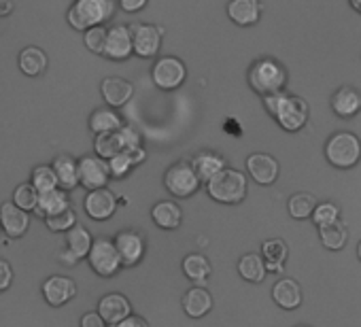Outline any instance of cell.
Here are the masks:
<instances>
[{"label":"cell","instance_id":"obj_39","mask_svg":"<svg viewBox=\"0 0 361 327\" xmlns=\"http://www.w3.org/2000/svg\"><path fill=\"white\" fill-rule=\"evenodd\" d=\"M310 217H312L314 226L321 228V226H327V223L338 221L340 219V209L334 202H321V204L314 206V211H312Z\"/></svg>","mask_w":361,"mask_h":327},{"label":"cell","instance_id":"obj_38","mask_svg":"<svg viewBox=\"0 0 361 327\" xmlns=\"http://www.w3.org/2000/svg\"><path fill=\"white\" fill-rule=\"evenodd\" d=\"M75 223H77V215H75L73 206H68V209L51 215V217H45V226L51 232H68Z\"/></svg>","mask_w":361,"mask_h":327},{"label":"cell","instance_id":"obj_40","mask_svg":"<svg viewBox=\"0 0 361 327\" xmlns=\"http://www.w3.org/2000/svg\"><path fill=\"white\" fill-rule=\"evenodd\" d=\"M83 43H85V47H87L92 54L102 56V51H104V43H106V28H104V26L87 28V30H85V37H83Z\"/></svg>","mask_w":361,"mask_h":327},{"label":"cell","instance_id":"obj_34","mask_svg":"<svg viewBox=\"0 0 361 327\" xmlns=\"http://www.w3.org/2000/svg\"><path fill=\"white\" fill-rule=\"evenodd\" d=\"M314 206H317V198L312 194H308V192H298L287 202L289 215L293 219H308L312 215Z\"/></svg>","mask_w":361,"mask_h":327},{"label":"cell","instance_id":"obj_31","mask_svg":"<svg viewBox=\"0 0 361 327\" xmlns=\"http://www.w3.org/2000/svg\"><path fill=\"white\" fill-rule=\"evenodd\" d=\"M319 238H321V242H323L325 249L340 251V249H344V245L348 240V232H346V226L338 219L334 223L321 226L319 228Z\"/></svg>","mask_w":361,"mask_h":327},{"label":"cell","instance_id":"obj_48","mask_svg":"<svg viewBox=\"0 0 361 327\" xmlns=\"http://www.w3.org/2000/svg\"><path fill=\"white\" fill-rule=\"evenodd\" d=\"M16 11L13 0H0V18H7Z\"/></svg>","mask_w":361,"mask_h":327},{"label":"cell","instance_id":"obj_45","mask_svg":"<svg viewBox=\"0 0 361 327\" xmlns=\"http://www.w3.org/2000/svg\"><path fill=\"white\" fill-rule=\"evenodd\" d=\"M106 323L102 321V316L98 312H85L81 319V327H104Z\"/></svg>","mask_w":361,"mask_h":327},{"label":"cell","instance_id":"obj_3","mask_svg":"<svg viewBox=\"0 0 361 327\" xmlns=\"http://www.w3.org/2000/svg\"><path fill=\"white\" fill-rule=\"evenodd\" d=\"M209 196L221 204H238L247 196V177L240 171L224 168L207 183Z\"/></svg>","mask_w":361,"mask_h":327},{"label":"cell","instance_id":"obj_36","mask_svg":"<svg viewBox=\"0 0 361 327\" xmlns=\"http://www.w3.org/2000/svg\"><path fill=\"white\" fill-rule=\"evenodd\" d=\"M32 187L39 194L58 190V177H56L54 168L51 166H39V168H35L32 171Z\"/></svg>","mask_w":361,"mask_h":327},{"label":"cell","instance_id":"obj_19","mask_svg":"<svg viewBox=\"0 0 361 327\" xmlns=\"http://www.w3.org/2000/svg\"><path fill=\"white\" fill-rule=\"evenodd\" d=\"M100 92H102L104 102H106L111 109L123 106V104L134 96L132 83L126 81V79H121V77H109V79H104L102 85H100Z\"/></svg>","mask_w":361,"mask_h":327},{"label":"cell","instance_id":"obj_20","mask_svg":"<svg viewBox=\"0 0 361 327\" xmlns=\"http://www.w3.org/2000/svg\"><path fill=\"white\" fill-rule=\"evenodd\" d=\"M262 5L259 0H230L228 3V18L236 26H253L259 22Z\"/></svg>","mask_w":361,"mask_h":327},{"label":"cell","instance_id":"obj_22","mask_svg":"<svg viewBox=\"0 0 361 327\" xmlns=\"http://www.w3.org/2000/svg\"><path fill=\"white\" fill-rule=\"evenodd\" d=\"M51 168L58 177V187L64 192H73L79 185V164L73 155H58Z\"/></svg>","mask_w":361,"mask_h":327},{"label":"cell","instance_id":"obj_26","mask_svg":"<svg viewBox=\"0 0 361 327\" xmlns=\"http://www.w3.org/2000/svg\"><path fill=\"white\" fill-rule=\"evenodd\" d=\"M68 206H71V200H68L66 192L58 187V190L39 194V202H37V206H35V213H37L39 217L45 219V217H51V215H56V213L68 209Z\"/></svg>","mask_w":361,"mask_h":327},{"label":"cell","instance_id":"obj_21","mask_svg":"<svg viewBox=\"0 0 361 327\" xmlns=\"http://www.w3.org/2000/svg\"><path fill=\"white\" fill-rule=\"evenodd\" d=\"M192 168L196 171L200 183H209L215 175H219L226 168V159L215 153V151H200L194 159H192Z\"/></svg>","mask_w":361,"mask_h":327},{"label":"cell","instance_id":"obj_42","mask_svg":"<svg viewBox=\"0 0 361 327\" xmlns=\"http://www.w3.org/2000/svg\"><path fill=\"white\" fill-rule=\"evenodd\" d=\"M117 138L121 142V151H128V149H134V147H140V134L130 128V125H121L117 130Z\"/></svg>","mask_w":361,"mask_h":327},{"label":"cell","instance_id":"obj_8","mask_svg":"<svg viewBox=\"0 0 361 327\" xmlns=\"http://www.w3.org/2000/svg\"><path fill=\"white\" fill-rule=\"evenodd\" d=\"M151 77H153V83L159 87V90H176L180 83L185 81L188 77V68L185 64L180 62L178 58H172V56H166V58H159L153 68H151Z\"/></svg>","mask_w":361,"mask_h":327},{"label":"cell","instance_id":"obj_30","mask_svg":"<svg viewBox=\"0 0 361 327\" xmlns=\"http://www.w3.org/2000/svg\"><path fill=\"white\" fill-rule=\"evenodd\" d=\"M18 62H20V70L26 77H39L47 68V56L39 47H26V49H22Z\"/></svg>","mask_w":361,"mask_h":327},{"label":"cell","instance_id":"obj_24","mask_svg":"<svg viewBox=\"0 0 361 327\" xmlns=\"http://www.w3.org/2000/svg\"><path fill=\"white\" fill-rule=\"evenodd\" d=\"M183 310L185 314H190L192 319H200L207 316L213 308V295L211 291H207L204 287H192L185 295H183Z\"/></svg>","mask_w":361,"mask_h":327},{"label":"cell","instance_id":"obj_32","mask_svg":"<svg viewBox=\"0 0 361 327\" xmlns=\"http://www.w3.org/2000/svg\"><path fill=\"white\" fill-rule=\"evenodd\" d=\"M238 272L249 283H262L266 278V264L259 253H247L238 261Z\"/></svg>","mask_w":361,"mask_h":327},{"label":"cell","instance_id":"obj_25","mask_svg":"<svg viewBox=\"0 0 361 327\" xmlns=\"http://www.w3.org/2000/svg\"><path fill=\"white\" fill-rule=\"evenodd\" d=\"M289 247L281 238H270L262 245V257L266 264V272H281L283 264L287 261Z\"/></svg>","mask_w":361,"mask_h":327},{"label":"cell","instance_id":"obj_15","mask_svg":"<svg viewBox=\"0 0 361 327\" xmlns=\"http://www.w3.org/2000/svg\"><path fill=\"white\" fill-rule=\"evenodd\" d=\"M43 295L49 306H64L66 302H71L77 295V285L68 276L54 274L43 283Z\"/></svg>","mask_w":361,"mask_h":327},{"label":"cell","instance_id":"obj_7","mask_svg":"<svg viewBox=\"0 0 361 327\" xmlns=\"http://www.w3.org/2000/svg\"><path fill=\"white\" fill-rule=\"evenodd\" d=\"M87 259H90V266L92 270L98 274V276H104V278H111L119 272L121 268V259H119V253L115 249V245L106 238H98L92 242V249L87 253Z\"/></svg>","mask_w":361,"mask_h":327},{"label":"cell","instance_id":"obj_10","mask_svg":"<svg viewBox=\"0 0 361 327\" xmlns=\"http://www.w3.org/2000/svg\"><path fill=\"white\" fill-rule=\"evenodd\" d=\"M132 35V51L138 58H153L161 47V28L151 24H136L130 26Z\"/></svg>","mask_w":361,"mask_h":327},{"label":"cell","instance_id":"obj_2","mask_svg":"<svg viewBox=\"0 0 361 327\" xmlns=\"http://www.w3.org/2000/svg\"><path fill=\"white\" fill-rule=\"evenodd\" d=\"M115 13L113 0H75L68 11V24L75 30L85 32L87 28L102 26Z\"/></svg>","mask_w":361,"mask_h":327},{"label":"cell","instance_id":"obj_12","mask_svg":"<svg viewBox=\"0 0 361 327\" xmlns=\"http://www.w3.org/2000/svg\"><path fill=\"white\" fill-rule=\"evenodd\" d=\"M132 35L130 26H113L106 28V43L102 56L109 60H128L132 56Z\"/></svg>","mask_w":361,"mask_h":327},{"label":"cell","instance_id":"obj_4","mask_svg":"<svg viewBox=\"0 0 361 327\" xmlns=\"http://www.w3.org/2000/svg\"><path fill=\"white\" fill-rule=\"evenodd\" d=\"M285 83H287V70L272 58L257 60L249 68V85L259 96H270V94L283 92Z\"/></svg>","mask_w":361,"mask_h":327},{"label":"cell","instance_id":"obj_49","mask_svg":"<svg viewBox=\"0 0 361 327\" xmlns=\"http://www.w3.org/2000/svg\"><path fill=\"white\" fill-rule=\"evenodd\" d=\"M60 261H62V264H66V266H75L79 259H77V257H75V255H73L68 249H64V251L60 253Z\"/></svg>","mask_w":361,"mask_h":327},{"label":"cell","instance_id":"obj_44","mask_svg":"<svg viewBox=\"0 0 361 327\" xmlns=\"http://www.w3.org/2000/svg\"><path fill=\"white\" fill-rule=\"evenodd\" d=\"M111 327H149V323L138 314H130V316H126L123 321H119V323H115Z\"/></svg>","mask_w":361,"mask_h":327},{"label":"cell","instance_id":"obj_51","mask_svg":"<svg viewBox=\"0 0 361 327\" xmlns=\"http://www.w3.org/2000/svg\"><path fill=\"white\" fill-rule=\"evenodd\" d=\"M357 255H359V259H361V242H359V247H357Z\"/></svg>","mask_w":361,"mask_h":327},{"label":"cell","instance_id":"obj_5","mask_svg":"<svg viewBox=\"0 0 361 327\" xmlns=\"http://www.w3.org/2000/svg\"><path fill=\"white\" fill-rule=\"evenodd\" d=\"M325 157L336 168H353L361 159V140L353 132H336L325 142Z\"/></svg>","mask_w":361,"mask_h":327},{"label":"cell","instance_id":"obj_35","mask_svg":"<svg viewBox=\"0 0 361 327\" xmlns=\"http://www.w3.org/2000/svg\"><path fill=\"white\" fill-rule=\"evenodd\" d=\"M96 155L102 159H111L113 155L121 153V142L117 138V132H106V134H96V142H94Z\"/></svg>","mask_w":361,"mask_h":327},{"label":"cell","instance_id":"obj_47","mask_svg":"<svg viewBox=\"0 0 361 327\" xmlns=\"http://www.w3.org/2000/svg\"><path fill=\"white\" fill-rule=\"evenodd\" d=\"M126 153H128V157H130V161H132V166H138V164H142V161H145V157H147V153H145V149H142V147L128 149Z\"/></svg>","mask_w":361,"mask_h":327},{"label":"cell","instance_id":"obj_43","mask_svg":"<svg viewBox=\"0 0 361 327\" xmlns=\"http://www.w3.org/2000/svg\"><path fill=\"white\" fill-rule=\"evenodd\" d=\"M13 283V270L9 266V261L0 259V293L5 289H9V285Z\"/></svg>","mask_w":361,"mask_h":327},{"label":"cell","instance_id":"obj_18","mask_svg":"<svg viewBox=\"0 0 361 327\" xmlns=\"http://www.w3.org/2000/svg\"><path fill=\"white\" fill-rule=\"evenodd\" d=\"M331 109L338 117H355L361 111V92L353 85H342L331 96Z\"/></svg>","mask_w":361,"mask_h":327},{"label":"cell","instance_id":"obj_1","mask_svg":"<svg viewBox=\"0 0 361 327\" xmlns=\"http://www.w3.org/2000/svg\"><path fill=\"white\" fill-rule=\"evenodd\" d=\"M264 106L268 113L279 121V125L287 132H298L306 125L310 109L308 102L300 96L276 92L270 96H264Z\"/></svg>","mask_w":361,"mask_h":327},{"label":"cell","instance_id":"obj_41","mask_svg":"<svg viewBox=\"0 0 361 327\" xmlns=\"http://www.w3.org/2000/svg\"><path fill=\"white\" fill-rule=\"evenodd\" d=\"M106 164H109V173H111V177H115V179H123V177H128V175H130V171L134 168L126 151H121V153L113 155L111 159H106Z\"/></svg>","mask_w":361,"mask_h":327},{"label":"cell","instance_id":"obj_6","mask_svg":"<svg viewBox=\"0 0 361 327\" xmlns=\"http://www.w3.org/2000/svg\"><path fill=\"white\" fill-rule=\"evenodd\" d=\"M164 185L174 198H190L198 192L200 179L192 168V161H176L166 171Z\"/></svg>","mask_w":361,"mask_h":327},{"label":"cell","instance_id":"obj_52","mask_svg":"<svg viewBox=\"0 0 361 327\" xmlns=\"http://www.w3.org/2000/svg\"><path fill=\"white\" fill-rule=\"evenodd\" d=\"M300 327H306V325H300Z\"/></svg>","mask_w":361,"mask_h":327},{"label":"cell","instance_id":"obj_33","mask_svg":"<svg viewBox=\"0 0 361 327\" xmlns=\"http://www.w3.org/2000/svg\"><path fill=\"white\" fill-rule=\"evenodd\" d=\"M183 272H185V276H188L190 280L202 283V280H207V278L211 276L213 268H211V261H209L204 255L192 253V255H188V257L183 259Z\"/></svg>","mask_w":361,"mask_h":327},{"label":"cell","instance_id":"obj_27","mask_svg":"<svg viewBox=\"0 0 361 327\" xmlns=\"http://www.w3.org/2000/svg\"><path fill=\"white\" fill-rule=\"evenodd\" d=\"M151 217H153L157 228H161V230H176L180 226V219H183V213H180L176 202L164 200V202H157L153 206Z\"/></svg>","mask_w":361,"mask_h":327},{"label":"cell","instance_id":"obj_14","mask_svg":"<svg viewBox=\"0 0 361 327\" xmlns=\"http://www.w3.org/2000/svg\"><path fill=\"white\" fill-rule=\"evenodd\" d=\"M247 171L259 185H272L279 177V161L268 153H253L247 157Z\"/></svg>","mask_w":361,"mask_h":327},{"label":"cell","instance_id":"obj_16","mask_svg":"<svg viewBox=\"0 0 361 327\" xmlns=\"http://www.w3.org/2000/svg\"><path fill=\"white\" fill-rule=\"evenodd\" d=\"M0 226L11 238H20L28 232L30 228V215L16 206L13 202H5L0 206Z\"/></svg>","mask_w":361,"mask_h":327},{"label":"cell","instance_id":"obj_46","mask_svg":"<svg viewBox=\"0 0 361 327\" xmlns=\"http://www.w3.org/2000/svg\"><path fill=\"white\" fill-rule=\"evenodd\" d=\"M145 5H147V0H119V7H121L126 13H136V11H140Z\"/></svg>","mask_w":361,"mask_h":327},{"label":"cell","instance_id":"obj_37","mask_svg":"<svg viewBox=\"0 0 361 327\" xmlns=\"http://www.w3.org/2000/svg\"><path fill=\"white\" fill-rule=\"evenodd\" d=\"M37 202H39V192L32 187V183H24V185H20V187L13 192V204L20 206V209L26 211V213L35 211Z\"/></svg>","mask_w":361,"mask_h":327},{"label":"cell","instance_id":"obj_29","mask_svg":"<svg viewBox=\"0 0 361 327\" xmlns=\"http://www.w3.org/2000/svg\"><path fill=\"white\" fill-rule=\"evenodd\" d=\"M92 234H90V230L87 228H83V226H79V223H75L68 232H66V247H68V251L81 261V259H85L87 257V253H90V249H92Z\"/></svg>","mask_w":361,"mask_h":327},{"label":"cell","instance_id":"obj_17","mask_svg":"<svg viewBox=\"0 0 361 327\" xmlns=\"http://www.w3.org/2000/svg\"><path fill=\"white\" fill-rule=\"evenodd\" d=\"M98 314L102 316L104 323L115 325V323H119V321H123L126 316L132 314V304L121 293H106L98 302Z\"/></svg>","mask_w":361,"mask_h":327},{"label":"cell","instance_id":"obj_50","mask_svg":"<svg viewBox=\"0 0 361 327\" xmlns=\"http://www.w3.org/2000/svg\"><path fill=\"white\" fill-rule=\"evenodd\" d=\"M350 7H353L357 13H361V0H350Z\"/></svg>","mask_w":361,"mask_h":327},{"label":"cell","instance_id":"obj_9","mask_svg":"<svg viewBox=\"0 0 361 327\" xmlns=\"http://www.w3.org/2000/svg\"><path fill=\"white\" fill-rule=\"evenodd\" d=\"M77 164H79V185H83L90 192L106 187V183L111 179L106 159H102L98 155H85Z\"/></svg>","mask_w":361,"mask_h":327},{"label":"cell","instance_id":"obj_13","mask_svg":"<svg viewBox=\"0 0 361 327\" xmlns=\"http://www.w3.org/2000/svg\"><path fill=\"white\" fill-rule=\"evenodd\" d=\"M113 245L119 253L121 266H136L145 255V240L138 232H132V230L119 232Z\"/></svg>","mask_w":361,"mask_h":327},{"label":"cell","instance_id":"obj_11","mask_svg":"<svg viewBox=\"0 0 361 327\" xmlns=\"http://www.w3.org/2000/svg\"><path fill=\"white\" fill-rule=\"evenodd\" d=\"M83 209H85V213H87L92 219H96V221L111 219L113 213L117 211V196H115L113 192H109L106 187L92 190V192L85 196Z\"/></svg>","mask_w":361,"mask_h":327},{"label":"cell","instance_id":"obj_28","mask_svg":"<svg viewBox=\"0 0 361 327\" xmlns=\"http://www.w3.org/2000/svg\"><path fill=\"white\" fill-rule=\"evenodd\" d=\"M123 125L121 117L111 109V106H100L90 115V130L94 134H106V132H117Z\"/></svg>","mask_w":361,"mask_h":327},{"label":"cell","instance_id":"obj_23","mask_svg":"<svg viewBox=\"0 0 361 327\" xmlns=\"http://www.w3.org/2000/svg\"><path fill=\"white\" fill-rule=\"evenodd\" d=\"M272 300L285 308V310H295L302 304V289L300 283L293 278H281L272 287Z\"/></svg>","mask_w":361,"mask_h":327}]
</instances>
